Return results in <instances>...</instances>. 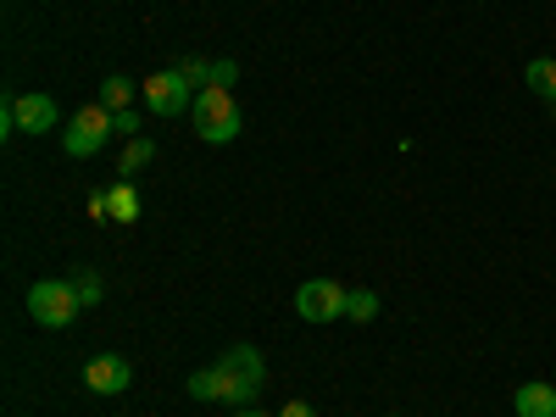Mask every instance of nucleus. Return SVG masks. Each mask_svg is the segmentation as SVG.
Wrapping results in <instances>:
<instances>
[{"instance_id":"1","label":"nucleus","mask_w":556,"mask_h":417,"mask_svg":"<svg viewBox=\"0 0 556 417\" xmlns=\"http://www.w3.org/2000/svg\"><path fill=\"white\" fill-rule=\"evenodd\" d=\"M212 374H217V401H228V406L240 412V406H256L267 367H262V351H256V345H228V351L212 362Z\"/></svg>"},{"instance_id":"2","label":"nucleus","mask_w":556,"mask_h":417,"mask_svg":"<svg viewBox=\"0 0 556 417\" xmlns=\"http://www.w3.org/2000/svg\"><path fill=\"white\" fill-rule=\"evenodd\" d=\"M190 112H195V134L206 139V146H228V139H240V128H245L235 96H228V89H217V84L201 89Z\"/></svg>"},{"instance_id":"3","label":"nucleus","mask_w":556,"mask_h":417,"mask_svg":"<svg viewBox=\"0 0 556 417\" xmlns=\"http://www.w3.org/2000/svg\"><path fill=\"white\" fill-rule=\"evenodd\" d=\"M78 290L73 278H39V285L28 290V317L39 323V329H67V323L78 317Z\"/></svg>"},{"instance_id":"4","label":"nucleus","mask_w":556,"mask_h":417,"mask_svg":"<svg viewBox=\"0 0 556 417\" xmlns=\"http://www.w3.org/2000/svg\"><path fill=\"white\" fill-rule=\"evenodd\" d=\"M139 96H146L151 117H178V112L195 106V84L184 78L178 67H162V73H151L146 84H139Z\"/></svg>"},{"instance_id":"5","label":"nucleus","mask_w":556,"mask_h":417,"mask_svg":"<svg viewBox=\"0 0 556 417\" xmlns=\"http://www.w3.org/2000/svg\"><path fill=\"white\" fill-rule=\"evenodd\" d=\"M112 134H117V117L96 101V106H84V112L62 128V151H67V156H96Z\"/></svg>"},{"instance_id":"6","label":"nucleus","mask_w":556,"mask_h":417,"mask_svg":"<svg viewBox=\"0 0 556 417\" xmlns=\"http://www.w3.org/2000/svg\"><path fill=\"white\" fill-rule=\"evenodd\" d=\"M345 295L351 290H340L334 278H306L295 290V312H301V323H334V317H345Z\"/></svg>"},{"instance_id":"7","label":"nucleus","mask_w":556,"mask_h":417,"mask_svg":"<svg viewBox=\"0 0 556 417\" xmlns=\"http://www.w3.org/2000/svg\"><path fill=\"white\" fill-rule=\"evenodd\" d=\"M0 112L12 117L17 134H51L62 123V112H56L51 96H7V106H0Z\"/></svg>"},{"instance_id":"8","label":"nucleus","mask_w":556,"mask_h":417,"mask_svg":"<svg viewBox=\"0 0 556 417\" xmlns=\"http://www.w3.org/2000/svg\"><path fill=\"white\" fill-rule=\"evenodd\" d=\"M128 384H134V367H128L117 351L89 356V367H84V390H89V395H123Z\"/></svg>"},{"instance_id":"9","label":"nucleus","mask_w":556,"mask_h":417,"mask_svg":"<svg viewBox=\"0 0 556 417\" xmlns=\"http://www.w3.org/2000/svg\"><path fill=\"white\" fill-rule=\"evenodd\" d=\"M513 412H518V417H556V384H545V379L523 384V390L513 395Z\"/></svg>"},{"instance_id":"10","label":"nucleus","mask_w":556,"mask_h":417,"mask_svg":"<svg viewBox=\"0 0 556 417\" xmlns=\"http://www.w3.org/2000/svg\"><path fill=\"white\" fill-rule=\"evenodd\" d=\"M523 78H529V89H534L540 101L556 106V56H534V62L523 67Z\"/></svg>"},{"instance_id":"11","label":"nucleus","mask_w":556,"mask_h":417,"mask_svg":"<svg viewBox=\"0 0 556 417\" xmlns=\"http://www.w3.org/2000/svg\"><path fill=\"white\" fill-rule=\"evenodd\" d=\"M106 201H112V217L128 228V223H139V195H134V184L128 178H117L112 190H106Z\"/></svg>"},{"instance_id":"12","label":"nucleus","mask_w":556,"mask_h":417,"mask_svg":"<svg viewBox=\"0 0 556 417\" xmlns=\"http://www.w3.org/2000/svg\"><path fill=\"white\" fill-rule=\"evenodd\" d=\"M128 101H134V78H101V106L117 117V112H128Z\"/></svg>"},{"instance_id":"13","label":"nucleus","mask_w":556,"mask_h":417,"mask_svg":"<svg viewBox=\"0 0 556 417\" xmlns=\"http://www.w3.org/2000/svg\"><path fill=\"white\" fill-rule=\"evenodd\" d=\"M151 156H156V146H151V139H123V162H117V167H123V178H134V173L146 167Z\"/></svg>"},{"instance_id":"14","label":"nucleus","mask_w":556,"mask_h":417,"mask_svg":"<svg viewBox=\"0 0 556 417\" xmlns=\"http://www.w3.org/2000/svg\"><path fill=\"white\" fill-rule=\"evenodd\" d=\"M345 317H351V323H374V317H379V295H374V290H351V295H345Z\"/></svg>"},{"instance_id":"15","label":"nucleus","mask_w":556,"mask_h":417,"mask_svg":"<svg viewBox=\"0 0 556 417\" xmlns=\"http://www.w3.org/2000/svg\"><path fill=\"white\" fill-rule=\"evenodd\" d=\"M190 395H195V401H217V374H212V367L190 374Z\"/></svg>"},{"instance_id":"16","label":"nucleus","mask_w":556,"mask_h":417,"mask_svg":"<svg viewBox=\"0 0 556 417\" xmlns=\"http://www.w3.org/2000/svg\"><path fill=\"white\" fill-rule=\"evenodd\" d=\"M73 290H78L84 306H96V301H101V273H78V278H73Z\"/></svg>"},{"instance_id":"17","label":"nucleus","mask_w":556,"mask_h":417,"mask_svg":"<svg viewBox=\"0 0 556 417\" xmlns=\"http://www.w3.org/2000/svg\"><path fill=\"white\" fill-rule=\"evenodd\" d=\"M178 73L190 78V84H201V89H212V62H201V56H190V62H178Z\"/></svg>"},{"instance_id":"18","label":"nucleus","mask_w":556,"mask_h":417,"mask_svg":"<svg viewBox=\"0 0 556 417\" xmlns=\"http://www.w3.org/2000/svg\"><path fill=\"white\" fill-rule=\"evenodd\" d=\"M235 78H240L235 62H212V84H217V89H235Z\"/></svg>"},{"instance_id":"19","label":"nucleus","mask_w":556,"mask_h":417,"mask_svg":"<svg viewBox=\"0 0 556 417\" xmlns=\"http://www.w3.org/2000/svg\"><path fill=\"white\" fill-rule=\"evenodd\" d=\"M273 417H317V412H312V406H306V401H285V406H278V412H273Z\"/></svg>"},{"instance_id":"20","label":"nucleus","mask_w":556,"mask_h":417,"mask_svg":"<svg viewBox=\"0 0 556 417\" xmlns=\"http://www.w3.org/2000/svg\"><path fill=\"white\" fill-rule=\"evenodd\" d=\"M117 134H123V139H139V117H134V112H117Z\"/></svg>"},{"instance_id":"21","label":"nucleus","mask_w":556,"mask_h":417,"mask_svg":"<svg viewBox=\"0 0 556 417\" xmlns=\"http://www.w3.org/2000/svg\"><path fill=\"white\" fill-rule=\"evenodd\" d=\"M235 417H267V412H262V406H240Z\"/></svg>"}]
</instances>
